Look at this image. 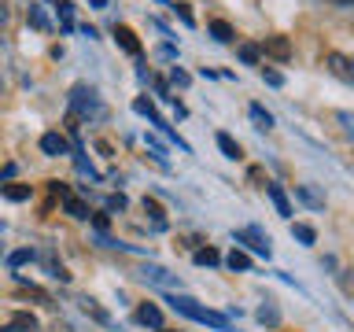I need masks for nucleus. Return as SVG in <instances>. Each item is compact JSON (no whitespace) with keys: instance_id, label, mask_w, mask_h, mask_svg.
Returning a JSON list of instances; mask_svg holds the SVG:
<instances>
[{"instance_id":"f257e3e1","label":"nucleus","mask_w":354,"mask_h":332,"mask_svg":"<svg viewBox=\"0 0 354 332\" xmlns=\"http://www.w3.org/2000/svg\"><path fill=\"white\" fill-rule=\"evenodd\" d=\"M170 303H174V310H181L185 317L199 321V325H210V329H229V317H225V314H214V310L199 306L196 299H188V295H170Z\"/></svg>"},{"instance_id":"f03ea898","label":"nucleus","mask_w":354,"mask_h":332,"mask_svg":"<svg viewBox=\"0 0 354 332\" xmlns=\"http://www.w3.org/2000/svg\"><path fill=\"white\" fill-rule=\"evenodd\" d=\"M71 107L77 111V115H104L96 93H93V89H85V85H77L74 93H71Z\"/></svg>"},{"instance_id":"7ed1b4c3","label":"nucleus","mask_w":354,"mask_h":332,"mask_svg":"<svg viewBox=\"0 0 354 332\" xmlns=\"http://www.w3.org/2000/svg\"><path fill=\"white\" fill-rule=\"evenodd\" d=\"M232 237H236V243H248L251 251H259L270 259V237H262V229H236Z\"/></svg>"},{"instance_id":"20e7f679","label":"nucleus","mask_w":354,"mask_h":332,"mask_svg":"<svg viewBox=\"0 0 354 332\" xmlns=\"http://www.w3.org/2000/svg\"><path fill=\"white\" fill-rule=\"evenodd\" d=\"M325 63H328V71L336 74V77H343V82H351V85H354V59H351V55L328 52V55H325Z\"/></svg>"},{"instance_id":"39448f33","label":"nucleus","mask_w":354,"mask_h":332,"mask_svg":"<svg viewBox=\"0 0 354 332\" xmlns=\"http://www.w3.org/2000/svg\"><path fill=\"white\" fill-rule=\"evenodd\" d=\"M266 192H270L277 214H281V218H292V199H288V192H284L281 185H266Z\"/></svg>"},{"instance_id":"423d86ee","label":"nucleus","mask_w":354,"mask_h":332,"mask_svg":"<svg viewBox=\"0 0 354 332\" xmlns=\"http://www.w3.org/2000/svg\"><path fill=\"white\" fill-rule=\"evenodd\" d=\"M41 151L52 155V159H59V155H66V140L59 137V133H44V137H41Z\"/></svg>"},{"instance_id":"0eeeda50","label":"nucleus","mask_w":354,"mask_h":332,"mask_svg":"<svg viewBox=\"0 0 354 332\" xmlns=\"http://www.w3.org/2000/svg\"><path fill=\"white\" fill-rule=\"evenodd\" d=\"M137 321H140V325H148V329H162V310L155 303H144L137 310Z\"/></svg>"},{"instance_id":"6e6552de","label":"nucleus","mask_w":354,"mask_h":332,"mask_svg":"<svg viewBox=\"0 0 354 332\" xmlns=\"http://www.w3.org/2000/svg\"><path fill=\"white\" fill-rule=\"evenodd\" d=\"M115 41H118L129 55H140V44H137V37H133L129 26H115Z\"/></svg>"},{"instance_id":"1a4fd4ad","label":"nucleus","mask_w":354,"mask_h":332,"mask_svg":"<svg viewBox=\"0 0 354 332\" xmlns=\"http://www.w3.org/2000/svg\"><path fill=\"white\" fill-rule=\"evenodd\" d=\"M133 107H137L140 115H148V118H151V126H159L162 133H170V126H166V122L159 118V111H155V104H151V100H144V96H140V100H137V104H133Z\"/></svg>"},{"instance_id":"9d476101","label":"nucleus","mask_w":354,"mask_h":332,"mask_svg":"<svg viewBox=\"0 0 354 332\" xmlns=\"http://www.w3.org/2000/svg\"><path fill=\"white\" fill-rule=\"evenodd\" d=\"M248 115H251V122H254V129H273V115H270L262 104H251Z\"/></svg>"},{"instance_id":"9b49d317","label":"nucleus","mask_w":354,"mask_h":332,"mask_svg":"<svg viewBox=\"0 0 354 332\" xmlns=\"http://www.w3.org/2000/svg\"><path fill=\"white\" fill-rule=\"evenodd\" d=\"M210 33H214V41H221V44H232V41H236V33H232V26H229L225 19H214V22H210Z\"/></svg>"},{"instance_id":"f8f14e48","label":"nucleus","mask_w":354,"mask_h":332,"mask_svg":"<svg viewBox=\"0 0 354 332\" xmlns=\"http://www.w3.org/2000/svg\"><path fill=\"white\" fill-rule=\"evenodd\" d=\"M225 266H229V270H240V273H248L254 262H251V255H248V251H240V248H236V251H232L229 259H225Z\"/></svg>"},{"instance_id":"ddd939ff","label":"nucleus","mask_w":354,"mask_h":332,"mask_svg":"<svg viewBox=\"0 0 354 332\" xmlns=\"http://www.w3.org/2000/svg\"><path fill=\"white\" fill-rule=\"evenodd\" d=\"M218 148H221V155H225V159H240V144L229 137V133H218Z\"/></svg>"},{"instance_id":"4468645a","label":"nucleus","mask_w":354,"mask_h":332,"mask_svg":"<svg viewBox=\"0 0 354 332\" xmlns=\"http://www.w3.org/2000/svg\"><path fill=\"white\" fill-rule=\"evenodd\" d=\"M33 329H37V317L33 314H15V321H11L4 332H33Z\"/></svg>"},{"instance_id":"2eb2a0df","label":"nucleus","mask_w":354,"mask_h":332,"mask_svg":"<svg viewBox=\"0 0 354 332\" xmlns=\"http://www.w3.org/2000/svg\"><path fill=\"white\" fill-rule=\"evenodd\" d=\"M295 196L303 199L306 207H314V210H321V207H325V199H321V196H317V192H314V188H310V185H299V188H295Z\"/></svg>"},{"instance_id":"dca6fc26","label":"nucleus","mask_w":354,"mask_h":332,"mask_svg":"<svg viewBox=\"0 0 354 332\" xmlns=\"http://www.w3.org/2000/svg\"><path fill=\"white\" fill-rule=\"evenodd\" d=\"M292 237H295L299 243H306V248H310V243H317L314 225H303V221H295V225H292Z\"/></svg>"},{"instance_id":"f3484780","label":"nucleus","mask_w":354,"mask_h":332,"mask_svg":"<svg viewBox=\"0 0 354 332\" xmlns=\"http://www.w3.org/2000/svg\"><path fill=\"white\" fill-rule=\"evenodd\" d=\"M63 207H66L71 218H88V207L82 203V199H74V196H63Z\"/></svg>"},{"instance_id":"a211bd4d","label":"nucleus","mask_w":354,"mask_h":332,"mask_svg":"<svg viewBox=\"0 0 354 332\" xmlns=\"http://www.w3.org/2000/svg\"><path fill=\"white\" fill-rule=\"evenodd\" d=\"M144 210H148V214H151L155 229H166V214H162V207L155 203V199H144Z\"/></svg>"},{"instance_id":"6ab92c4d","label":"nucleus","mask_w":354,"mask_h":332,"mask_svg":"<svg viewBox=\"0 0 354 332\" xmlns=\"http://www.w3.org/2000/svg\"><path fill=\"white\" fill-rule=\"evenodd\" d=\"M218 262H221V255L214 248H199L196 251V266H218Z\"/></svg>"},{"instance_id":"aec40b11","label":"nucleus","mask_w":354,"mask_h":332,"mask_svg":"<svg viewBox=\"0 0 354 332\" xmlns=\"http://www.w3.org/2000/svg\"><path fill=\"white\" fill-rule=\"evenodd\" d=\"M82 306H85V314H93V317L100 321V325H111V314H107V310H100L93 299H82Z\"/></svg>"},{"instance_id":"412c9836","label":"nucleus","mask_w":354,"mask_h":332,"mask_svg":"<svg viewBox=\"0 0 354 332\" xmlns=\"http://www.w3.org/2000/svg\"><path fill=\"white\" fill-rule=\"evenodd\" d=\"M266 52H273L277 59H288V55H292V48H288V41H284V37H273L270 44H266Z\"/></svg>"},{"instance_id":"4be33fe9","label":"nucleus","mask_w":354,"mask_h":332,"mask_svg":"<svg viewBox=\"0 0 354 332\" xmlns=\"http://www.w3.org/2000/svg\"><path fill=\"white\" fill-rule=\"evenodd\" d=\"M4 196L22 203V199H30V185H4Z\"/></svg>"},{"instance_id":"5701e85b","label":"nucleus","mask_w":354,"mask_h":332,"mask_svg":"<svg viewBox=\"0 0 354 332\" xmlns=\"http://www.w3.org/2000/svg\"><path fill=\"white\" fill-rule=\"evenodd\" d=\"M144 277H148V281H155V284H174V277L166 273V270H159V266H148V270H144Z\"/></svg>"},{"instance_id":"b1692460","label":"nucleus","mask_w":354,"mask_h":332,"mask_svg":"<svg viewBox=\"0 0 354 332\" xmlns=\"http://www.w3.org/2000/svg\"><path fill=\"white\" fill-rule=\"evenodd\" d=\"M259 321H262V325H281V314H277L273 303H266V306L259 310Z\"/></svg>"},{"instance_id":"393cba45","label":"nucleus","mask_w":354,"mask_h":332,"mask_svg":"<svg viewBox=\"0 0 354 332\" xmlns=\"http://www.w3.org/2000/svg\"><path fill=\"white\" fill-rule=\"evenodd\" d=\"M240 59L248 66H254V63H259V48H254V44H240Z\"/></svg>"},{"instance_id":"a878e982","label":"nucleus","mask_w":354,"mask_h":332,"mask_svg":"<svg viewBox=\"0 0 354 332\" xmlns=\"http://www.w3.org/2000/svg\"><path fill=\"white\" fill-rule=\"evenodd\" d=\"M59 19H63L66 30H74V8H71V0H63V4H59Z\"/></svg>"},{"instance_id":"bb28decb","label":"nucleus","mask_w":354,"mask_h":332,"mask_svg":"<svg viewBox=\"0 0 354 332\" xmlns=\"http://www.w3.org/2000/svg\"><path fill=\"white\" fill-rule=\"evenodd\" d=\"M170 82L185 89V85H192V77H188V71H181V66H174V71H170Z\"/></svg>"},{"instance_id":"cd10ccee","label":"nucleus","mask_w":354,"mask_h":332,"mask_svg":"<svg viewBox=\"0 0 354 332\" xmlns=\"http://www.w3.org/2000/svg\"><path fill=\"white\" fill-rule=\"evenodd\" d=\"M30 22H33L37 30H48V19H44V11H41V8H30Z\"/></svg>"},{"instance_id":"c85d7f7f","label":"nucleus","mask_w":354,"mask_h":332,"mask_svg":"<svg viewBox=\"0 0 354 332\" xmlns=\"http://www.w3.org/2000/svg\"><path fill=\"white\" fill-rule=\"evenodd\" d=\"M30 259H33V251H11V255H8L11 266H26Z\"/></svg>"},{"instance_id":"c756f323","label":"nucleus","mask_w":354,"mask_h":332,"mask_svg":"<svg viewBox=\"0 0 354 332\" xmlns=\"http://www.w3.org/2000/svg\"><path fill=\"white\" fill-rule=\"evenodd\" d=\"M174 11H177V19L185 22V26H196V19H192V11H188L185 4H174Z\"/></svg>"},{"instance_id":"7c9ffc66","label":"nucleus","mask_w":354,"mask_h":332,"mask_svg":"<svg viewBox=\"0 0 354 332\" xmlns=\"http://www.w3.org/2000/svg\"><path fill=\"white\" fill-rule=\"evenodd\" d=\"M122 207H126V196H107V210H122Z\"/></svg>"},{"instance_id":"2f4dec72","label":"nucleus","mask_w":354,"mask_h":332,"mask_svg":"<svg viewBox=\"0 0 354 332\" xmlns=\"http://www.w3.org/2000/svg\"><path fill=\"white\" fill-rule=\"evenodd\" d=\"M262 77H266V82H270V85H284V77L277 74V71H262Z\"/></svg>"},{"instance_id":"473e14b6","label":"nucleus","mask_w":354,"mask_h":332,"mask_svg":"<svg viewBox=\"0 0 354 332\" xmlns=\"http://www.w3.org/2000/svg\"><path fill=\"white\" fill-rule=\"evenodd\" d=\"M88 4H93V8H104V4H107V0H88Z\"/></svg>"},{"instance_id":"72a5a7b5","label":"nucleus","mask_w":354,"mask_h":332,"mask_svg":"<svg viewBox=\"0 0 354 332\" xmlns=\"http://www.w3.org/2000/svg\"><path fill=\"white\" fill-rule=\"evenodd\" d=\"M4 19H8V11H4V8H0V22H4Z\"/></svg>"},{"instance_id":"f704fd0d","label":"nucleus","mask_w":354,"mask_h":332,"mask_svg":"<svg viewBox=\"0 0 354 332\" xmlns=\"http://www.w3.org/2000/svg\"><path fill=\"white\" fill-rule=\"evenodd\" d=\"M48 4H55V8H59V4H63V0H48Z\"/></svg>"}]
</instances>
